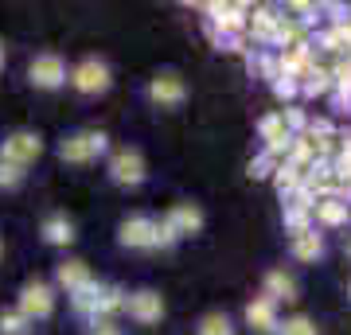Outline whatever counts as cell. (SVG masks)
Returning <instances> with one entry per match:
<instances>
[{
  "instance_id": "cell-23",
  "label": "cell",
  "mask_w": 351,
  "mask_h": 335,
  "mask_svg": "<svg viewBox=\"0 0 351 335\" xmlns=\"http://www.w3.org/2000/svg\"><path fill=\"white\" fill-rule=\"evenodd\" d=\"M301 90L308 94V98H320V94H328L332 90V71H324V66H316L313 75L301 82Z\"/></svg>"
},
{
  "instance_id": "cell-25",
  "label": "cell",
  "mask_w": 351,
  "mask_h": 335,
  "mask_svg": "<svg viewBox=\"0 0 351 335\" xmlns=\"http://www.w3.org/2000/svg\"><path fill=\"white\" fill-rule=\"evenodd\" d=\"M0 335H32V320L20 312H0Z\"/></svg>"
},
{
  "instance_id": "cell-18",
  "label": "cell",
  "mask_w": 351,
  "mask_h": 335,
  "mask_svg": "<svg viewBox=\"0 0 351 335\" xmlns=\"http://www.w3.org/2000/svg\"><path fill=\"white\" fill-rule=\"evenodd\" d=\"M324 253V242L316 230H304V234H293V258L297 261H316Z\"/></svg>"
},
{
  "instance_id": "cell-31",
  "label": "cell",
  "mask_w": 351,
  "mask_h": 335,
  "mask_svg": "<svg viewBox=\"0 0 351 335\" xmlns=\"http://www.w3.org/2000/svg\"><path fill=\"white\" fill-rule=\"evenodd\" d=\"M180 238H176V230L168 223H156V238H152V246H160V249H168V246H176Z\"/></svg>"
},
{
  "instance_id": "cell-29",
  "label": "cell",
  "mask_w": 351,
  "mask_h": 335,
  "mask_svg": "<svg viewBox=\"0 0 351 335\" xmlns=\"http://www.w3.org/2000/svg\"><path fill=\"white\" fill-rule=\"evenodd\" d=\"M277 172V160L269 156V152H262L258 160H250V179H265V175Z\"/></svg>"
},
{
  "instance_id": "cell-14",
  "label": "cell",
  "mask_w": 351,
  "mask_h": 335,
  "mask_svg": "<svg viewBox=\"0 0 351 335\" xmlns=\"http://www.w3.org/2000/svg\"><path fill=\"white\" fill-rule=\"evenodd\" d=\"M101 288H106V285H98V281L90 277V281H86L82 288H75V293H71V304H75V312H78V316H98Z\"/></svg>"
},
{
  "instance_id": "cell-36",
  "label": "cell",
  "mask_w": 351,
  "mask_h": 335,
  "mask_svg": "<svg viewBox=\"0 0 351 335\" xmlns=\"http://www.w3.org/2000/svg\"><path fill=\"white\" fill-rule=\"evenodd\" d=\"M348 20H351V12H348Z\"/></svg>"
},
{
  "instance_id": "cell-3",
  "label": "cell",
  "mask_w": 351,
  "mask_h": 335,
  "mask_svg": "<svg viewBox=\"0 0 351 335\" xmlns=\"http://www.w3.org/2000/svg\"><path fill=\"white\" fill-rule=\"evenodd\" d=\"M20 316L24 320H47L51 312H55V288L51 285H43V281H27L24 288H20Z\"/></svg>"
},
{
  "instance_id": "cell-32",
  "label": "cell",
  "mask_w": 351,
  "mask_h": 335,
  "mask_svg": "<svg viewBox=\"0 0 351 335\" xmlns=\"http://www.w3.org/2000/svg\"><path fill=\"white\" fill-rule=\"evenodd\" d=\"M274 94H277V98H293V94H297V78L281 75V78L274 82Z\"/></svg>"
},
{
  "instance_id": "cell-12",
  "label": "cell",
  "mask_w": 351,
  "mask_h": 335,
  "mask_svg": "<svg viewBox=\"0 0 351 335\" xmlns=\"http://www.w3.org/2000/svg\"><path fill=\"white\" fill-rule=\"evenodd\" d=\"M313 219H316L320 226H348V219H351L348 199H339V195L316 199V203H313Z\"/></svg>"
},
{
  "instance_id": "cell-17",
  "label": "cell",
  "mask_w": 351,
  "mask_h": 335,
  "mask_svg": "<svg viewBox=\"0 0 351 335\" xmlns=\"http://www.w3.org/2000/svg\"><path fill=\"white\" fill-rule=\"evenodd\" d=\"M265 297L274 300H297V281L285 273V269H274V273L265 277Z\"/></svg>"
},
{
  "instance_id": "cell-24",
  "label": "cell",
  "mask_w": 351,
  "mask_h": 335,
  "mask_svg": "<svg viewBox=\"0 0 351 335\" xmlns=\"http://www.w3.org/2000/svg\"><path fill=\"white\" fill-rule=\"evenodd\" d=\"M274 184H277V191H281V195H293V191L301 187V172H297V168H289V164H277Z\"/></svg>"
},
{
  "instance_id": "cell-35",
  "label": "cell",
  "mask_w": 351,
  "mask_h": 335,
  "mask_svg": "<svg viewBox=\"0 0 351 335\" xmlns=\"http://www.w3.org/2000/svg\"><path fill=\"white\" fill-rule=\"evenodd\" d=\"M348 253H351V246H348Z\"/></svg>"
},
{
  "instance_id": "cell-26",
  "label": "cell",
  "mask_w": 351,
  "mask_h": 335,
  "mask_svg": "<svg viewBox=\"0 0 351 335\" xmlns=\"http://www.w3.org/2000/svg\"><path fill=\"white\" fill-rule=\"evenodd\" d=\"M250 71H258L262 78L277 82L281 78V62H277V55H258V59H250Z\"/></svg>"
},
{
  "instance_id": "cell-9",
  "label": "cell",
  "mask_w": 351,
  "mask_h": 335,
  "mask_svg": "<svg viewBox=\"0 0 351 335\" xmlns=\"http://www.w3.org/2000/svg\"><path fill=\"white\" fill-rule=\"evenodd\" d=\"M203 12H211V27L223 36H242L246 27V4H203Z\"/></svg>"
},
{
  "instance_id": "cell-30",
  "label": "cell",
  "mask_w": 351,
  "mask_h": 335,
  "mask_svg": "<svg viewBox=\"0 0 351 335\" xmlns=\"http://www.w3.org/2000/svg\"><path fill=\"white\" fill-rule=\"evenodd\" d=\"M20 184H24V168L0 160V187H20Z\"/></svg>"
},
{
  "instance_id": "cell-34",
  "label": "cell",
  "mask_w": 351,
  "mask_h": 335,
  "mask_svg": "<svg viewBox=\"0 0 351 335\" xmlns=\"http://www.w3.org/2000/svg\"><path fill=\"white\" fill-rule=\"evenodd\" d=\"M0 71H4V43H0Z\"/></svg>"
},
{
  "instance_id": "cell-11",
  "label": "cell",
  "mask_w": 351,
  "mask_h": 335,
  "mask_svg": "<svg viewBox=\"0 0 351 335\" xmlns=\"http://www.w3.org/2000/svg\"><path fill=\"white\" fill-rule=\"evenodd\" d=\"M164 223L176 230V238L199 234V230H203V211H199V203H176L172 211H168V219H164Z\"/></svg>"
},
{
  "instance_id": "cell-10",
  "label": "cell",
  "mask_w": 351,
  "mask_h": 335,
  "mask_svg": "<svg viewBox=\"0 0 351 335\" xmlns=\"http://www.w3.org/2000/svg\"><path fill=\"white\" fill-rule=\"evenodd\" d=\"M117 238H121V246L129 249H152V238H156V219H125V223L117 226Z\"/></svg>"
},
{
  "instance_id": "cell-8",
  "label": "cell",
  "mask_w": 351,
  "mask_h": 335,
  "mask_svg": "<svg viewBox=\"0 0 351 335\" xmlns=\"http://www.w3.org/2000/svg\"><path fill=\"white\" fill-rule=\"evenodd\" d=\"M125 312L137 323H156L164 316V297L156 293V288H141V293L125 297Z\"/></svg>"
},
{
  "instance_id": "cell-28",
  "label": "cell",
  "mask_w": 351,
  "mask_h": 335,
  "mask_svg": "<svg viewBox=\"0 0 351 335\" xmlns=\"http://www.w3.org/2000/svg\"><path fill=\"white\" fill-rule=\"evenodd\" d=\"M277 332L281 335H316V323L304 320V316H293V320H285V327L277 323Z\"/></svg>"
},
{
  "instance_id": "cell-19",
  "label": "cell",
  "mask_w": 351,
  "mask_h": 335,
  "mask_svg": "<svg viewBox=\"0 0 351 335\" xmlns=\"http://www.w3.org/2000/svg\"><path fill=\"white\" fill-rule=\"evenodd\" d=\"M258 133H262L265 149H277V145H285V140H289V129H285V121H281V113H269V117H262Z\"/></svg>"
},
{
  "instance_id": "cell-15",
  "label": "cell",
  "mask_w": 351,
  "mask_h": 335,
  "mask_svg": "<svg viewBox=\"0 0 351 335\" xmlns=\"http://www.w3.org/2000/svg\"><path fill=\"white\" fill-rule=\"evenodd\" d=\"M43 242H51V246H71L75 242V223L66 214H51L47 223H43Z\"/></svg>"
},
{
  "instance_id": "cell-37",
  "label": "cell",
  "mask_w": 351,
  "mask_h": 335,
  "mask_svg": "<svg viewBox=\"0 0 351 335\" xmlns=\"http://www.w3.org/2000/svg\"><path fill=\"white\" fill-rule=\"evenodd\" d=\"M0 249H4V246H0Z\"/></svg>"
},
{
  "instance_id": "cell-6",
  "label": "cell",
  "mask_w": 351,
  "mask_h": 335,
  "mask_svg": "<svg viewBox=\"0 0 351 335\" xmlns=\"http://www.w3.org/2000/svg\"><path fill=\"white\" fill-rule=\"evenodd\" d=\"M27 78L39 90H59L66 82V62L59 55H36L32 66H27Z\"/></svg>"
},
{
  "instance_id": "cell-5",
  "label": "cell",
  "mask_w": 351,
  "mask_h": 335,
  "mask_svg": "<svg viewBox=\"0 0 351 335\" xmlns=\"http://www.w3.org/2000/svg\"><path fill=\"white\" fill-rule=\"evenodd\" d=\"M39 156H43V140L36 133H12V137H4V145H0V160L16 164V168H27Z\"/></svg>"
},
{
  "instance_id": "cell-7",
  "label": "cell",
  "mask_w": 351,
  "mask_h": 335,
  "mask_svg": "<svg viewBox=\"0 0 351 335\" xmlns=\"http://www.w3.org/2000/svg\"><path fill=\"white\" fill-rule=\"evenodd\" d=\"M149 98L168 110V106H180V101L188 98V86H184V78L176 75V71H160V75L149 82Z\"/></svg>"
},
{
  "instance_id": "cell-16",
  "label": "cell",
  "mask_w": 351,
  "mask_h": 335,
  "mask_svg": "<svg viewBox=\"0 0 351 335\" xmlns=\"http://www.w3.org/2000/svg\"><path fill=\"white\" fill-rule=\"evenodd\" d=\"M55 281H59V288H66V293H75V288H82V285L90 281L86 261H63V265L55 269Z\"/></svg>"
},
{
  "instance_id": "cell-4",
  "label": "cell",
  "mask_w": 351,
  "mask_h": 335,
  "mask_svg": "<svg viewBox=\"0 0 351 335\" xmlns=\"http://www.w3.org/2000/svg\"><path fill=\"white\" fill-rule=\"evenodd\" d=\"M66 82H71L78 94H106L113 78H110V66H106L101 59H82L75 71L66 75Z\"/></svg>"
},
{
  "instance_id": "cell-33",
  "label": "cell",
  "mask_w": 351,
  "mask_h": 335,
  "mask_svg": "<svg viewBox=\"0 0 351 335\" xmlns=\"http://www.w3.org/2000/svg\"><path fill=\"white\" fill-rule=\"evenodd\" d=\"M90 335H121V327H117L113 320H94V332Z\"/></svg>"
},
{
  "instance_id": "cell-1",
  "label": "cell",
  "mask_w": 351,
  "mask_h": 335,
  "mask_svg": "<svg viewBox=\"0 0 351 335\" xmlns=\"http://www.w3.org/2000/svg\"><path fill=\"white\" fill-rule=\"evenodd\" d=\"M106 149H110V137H106V133H71V137L59 145V156H63L66 164H90Z\"/></svg>"
},
{
  "instance_id": "cell-27",
  "label": "cell",
  "mask_w": 351,
  "mask_h": 335,
  "mask_svg": "<svg viewBox=\"0 0 351 335\" xmlns=\"http://www.w3.org/2000/svg\"><path fill=\"white\" fill-rule=\"evenodd\" d=\"M313 211H297V207H285V226L293 234H304V230H313Z\"/></svg>"
},
{
  "instance_id": "cell-20",
  "label": "cell",
  "mask_w": 351,
  "mask_h": 335,
  "mask_svg": "<svg viewBox=\"0 0 351 335\" xmlns=\"http://www.w3.org/2000/svg\"><path fill=\"white\" fill-rule=\"evenodd\" d=\"M274 24H277L274 8H258V12H254V20H246L250 36H254V39H262V43H274Z\"/></svg>"
},
{
  "instance_id": "cell-2",
  "label": "cell",
  "mask_w": 351,
  "mask_h": 335,
  "mask_svg": "<svg viewBox=\"0 0 351 335\" xmlns=\"http://www.w3.org/2000/svg\"><path fill=\"white\" fill-rule=\"evenodd\" d=\"M145 175H149V168H145V156H141V149H117L110 160V179L121 187H137L145 184Z\"/></svg>"
},
{
  "instance_id": "cell-13",
  "label": "cell",
  "mask_w": 351,
  "mask_h": 335,
  "mask_svg": "<svg viewBox=\"0 0 351 335\" xmlns=\"http://www.w3.org/2000/svg\"><path fill=\"white\" fill-rule=\"evenodd\" d=\"M246 323H250L254 332H274L277 327V304L269 297H254L246 304Z\"/></svg>"
},
{
  "instance_id": "cell-22",
  "label": "cell",
  "mask_w": 351,
  "mask_h": 335,
  "mask_svg": "<svg viewBox=\"0 0 351 335\" xmlns=\"http://www.w3.org/2000/svg\"><path fill=\"white\" fill-rule=\"evenodd\" d=\"M195 335H234V323L223 312H207L199 320V327H195Z\"/></svg>"
},
{
  "instance_id": "cell-21",
  "label": "cell",
  "mask_w": 351,
  "mask_h": 335,
  "mask_svg": "<svg viewBox=\"0 0 351 335\" xmlns=\"http://www.w3.org/2000/svg\"><path fill=\"white\" fill-rule=\"evenodd\" d=\"M125 308V293H121V288L117 285H106L101 288V300H98V316H94V320H110L113 312H121Z\"/></svg>"
}]
</instances>
